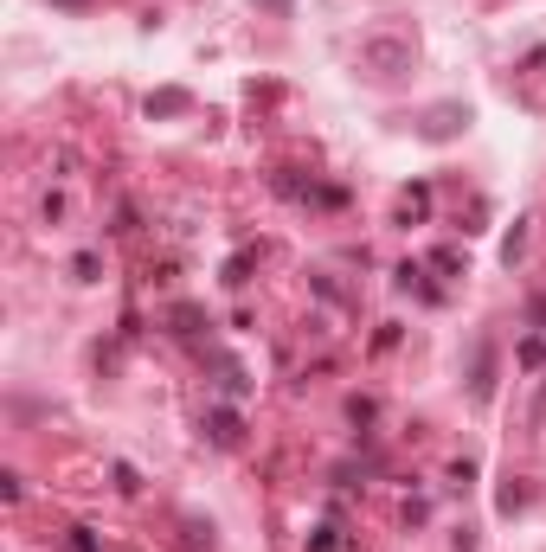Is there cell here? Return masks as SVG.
<instances>
[{"mask_svg":"<svg viewBox=\"0 0 546 552\" xmlns=\"http://www.w3.org/2000/svg\"><path fill=\"white\" fill-rule=\"evenodd\" d=\"M534 315H540V321H546V302H540V309H534Z\"/></svg>","mask_w":546,"mask_h":552,"instance_id":"3","label":"cell"},{"mask_svg":"<svg viewBox=\"0 0 546 552\" xmlns=\"http://www.w3.org/2000/svg\"><path fill=\"white\" fill-rule=\"evenodd\" d=\"M514 360H521V366H546V341H540V334H527V341L514 347Z\"/></svg>","mask_w":546,"mask_h":552,"instance_id":"2","label":"cell"},{"mask_svg":"<svg viewBox=\"0 0 546 552\" xmlns=\"http://www.w3.org/2000/svg\"><path fill=\"white\" fill-rule=\"evenodd\" d=\"M360 65L373 78H399V71H412V39H367L360 45Z\"/></svg>","mask_w":546,"mask_h":552,"instance_id":"1","label":"cell"}]
</instances>
